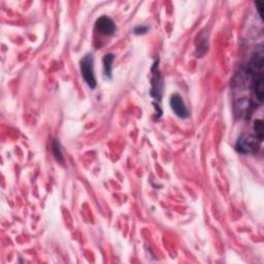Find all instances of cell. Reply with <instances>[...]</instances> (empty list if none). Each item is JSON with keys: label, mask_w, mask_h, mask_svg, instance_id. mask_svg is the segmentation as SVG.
I'll use <instances>...</instances> for the list:
<instances>
[{"label": "cell", "mask_w": 264, "mask_h": 264, "mask_svg": "<svg viewBox=\"0 0 264 264\" xmlns=\"http://www.w3.org/2000/svg\"><path fill=\"white\" fill-rule=\"evenodd\" d=\"M252 81V92L255 102L261 105L263 103L264 98V79L263 74L253 76Z\"/></svg>", "instance_id": "277c9868"}, {"label": "cell", "mask_w": 264, "mask_h": 264, "mask_svg": "<svg viewBox=\"0 0 264 264\" xmlns=\"http://www.w3.org/2000/svg\"><path fill=\"white\" fill-rule=\"evenodd\" d=\"M153 80H152V88H151V96L156 100H160L162 95V79L159 74L158 66L154 65L153 69Z\"/></svg>", "instance_id": "8992f818"}, {"label": "cell", "mask_w": 264, "mask_h": 264, "mask_svg": "<svg viewBox=\"0 0 264 264\" xmlns=\"http://www.w3.org/2000/svg\"><path fill=\"white\" fill-rule=\"evenodd\" d=\"M256 6H257V11L259 13V16H260V18L262 19V18H263V6H264L263 1H257L256 2Z\"/></svg>", "instance_id": "8fae6325"}, {"label": "cell", "mask_w": 264, "mask_h": 264, "mask_svg": "<svg viewBox=\"0 0 264 264\" xmlns=\"http://www.w3.org/2000/svg\"><path fill=\"white\" fill-rule=\"evenodd\" d=\"M261 142L255 135L243 134L236 142V150L241 153H256L260 147Z\"/></svg>", "instance_id": "7a4b0ae2"}, {"label": "cell", "mask_w": 264, "mask_h": 264, "mask_svg": "<svg viewBox=\"0 0 264 264\" xmlns=\"http://www.w3.org/2000/svg\"><path fill=\"white\" fill-rule=\"evenodd\" d=\"M95 28L99 33L103 35H112L116 30V25L111 18L102 16L97 19L95 23Z\"/></svg>", "instance_id": "5b68a950"}, {"label": "cell", "mask_w": 264, "mask_h": 264, "mask_svg": "<svg viewBox=\"0 0 264 264\" xmlns=\"http://www.w3.org/2000/svg\"><path fill=\"white\" fill-rule=\"evenodd\" d=\"M254 131L255 136L259 140V142H262L263 135H264V129H263V121L262 120H256L254 123Z\"/></svg>", "instance_id": "ba28073f"}, {"label": "cell", "mask_w": 264, "mask_h": 264, "mask_svg": "<svg viewBox=\"0 0 264 264\" xmlns=\"http://www.w3.org/2000/svg\"><path fill=\"white\" fill-rule=\"evenodd\" d=\"M115 59V55L112 53L106 54L103 58V69L104 75L107 78H112V64Z\"/></svg>", "instance_id": "52a82bcc"}, {"label": "cell", "mask_w": 264, "mask_h": 264, "mask_svg": "<svg viewBox=\"0 0 264 264\" xmlns=\"http://www.w3.org/2000/svg\"><path fill=\"white\" fill-rule=\"evenodd\" d=\"M81 72L87 85L91 89H95L97 83L94 75V60L92 54H87L81 60Z\"/></svg>", "instance_id": "6da1fadb"}, {"label": "cell", "mask_w": 264, "mask_h": 264, "mask_svg": "<svg viewBox=\"0 0 264 264\" xmlns=\"http://www.w3.org/2000/svg\"><path fill=\"white\" fill-rule=\"evenodd\" d=\"M150 30L149 26L145 25H141V26H136L135 28L133 29V33L136 35H141V34H145Z\"/></svg>", "instance_id": "30bf717a"}, {"label": "cell", "mask_w": 264, "mask_h": 264, "mask_svg": "<svg viewBox=\"0 0 264 264\" xmlns=\"http://www.w3.org/2000/svg\"><path fill=\"white\" fill-rule=\"evenodd\" d=\"M169 104L171 110L175 112V114L181 118V119H187L189 117V112L186 107V104L184 102L183 98L178 93L171 95L170 100H169Z\"/></svg>", "instance_id": "3957f363"}, {"label": "cell", "mask_w": 264, "mask_h": 264, "mask_svg": "<svg viewBox=\"0 0 264 264\" xmlns=\"http://www.w3.org/2000/svg\"><path fill=\"white\" fill-rule=\"evenodd\" d=\"M53 153H54V156H55V158L63 163V155H62V152H61V148H60V142L58 141H55L53 143Z\"/></svg>", "instance_id": "9c48e42d"}]
</instances>
